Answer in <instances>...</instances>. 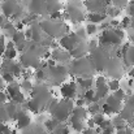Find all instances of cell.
Masks as SVG:
<instances>
[{
    "mask_svg": "<svg viewBox=\"0 0 134 134\" xmlns=\"http://www.w3.org/2000/svg\"><path fill=\"white\" fill-rule=\"evenodd\" d=\"M130 41H132V43L134 44V34H132V35H130Z\"/></svg>",
    "mask_w": 134,
    "mask_h": 134,
    "instance_id": "be15d7a7",
    "label": "cell"
},
{
    "mask_svg": "<svg viewBox=\"0 0 134 134\" xmlns=\"http://www.w3.org/2000/svg\"><path fill=\"white\" fill-rule=\"evenodd\" d=\"M105 104L109 107V109L112 111V113H119V112H120V109H121V102H120V100H117L113 95L107 96Z\"/></svg>",
    "mask_w": 134,
    "mask_h": 134,
    "instance_id": "e0dca14e",
    "label": "cell"
},
{
    "mask_svg": "<svg viewBox=\"0 0 134 134\" xmlns=\"http://www.w3.org/2000/svg\"><path fill=\"white\" fill-rule=\"evenodd\" d=\"M82 39H80L76 34H69V35H64L61 39H60V44L63 47V49L68 51V52H72L78 44H81Z\"/></svg>",
    "mask_w": 134,
    "mask_h": 134,
    "instance_id": "52a82bcc",
    "label": "cell"
},
{
    "mask_svg": "<svg viewBox=\"0 0 134 134\" xmlns=\"http://www.w3.org/2000/svg\"><path fill=\"white\" fill-rule=\"evenodd\" d=\"M12 42L14 43V46H18V44H21V43H24V42H26V38H25V35H24L22 31H16L12 35Z\"/></svg>",
    "mask_w": 134,
    "mask_h": 134,
    "instance_id": "d4e9b609",
    "label": "cell"
},
{
    "mask_svg": "<svg viewBox=\"0 0 134 134\" xmlns=\"http://www.w3.org/2000/svg\"><path fill=\"white\" fill-rule=\"evenodd\" d=\"M91 119H92V121H94V124H95V125H100V124L105 120L103 113H96V115H94Z\"/></svg>",
    "mask_w": 134,
    "mask_h": 134,
    "instance_id": "d590c367",
    "label": "cell"
},
{
    "mask_svg": "<svg viewBox=\"0 0 134 134\" xmlns=\"http://www.w3.org/2000/svg\"><path fill=\"white\" fill-rule=\"evenodd\" d=\"M30 12L33 14H44L47 12L46 0H30Z\"/></svg>",
    "mask_w": 134,
    "mask_h": 134,
    "instance_id": "7c38bea8",
    "label": "cell"
},
{
    "mask_svg": "<svg viewBox=\"0 0 134 134\" xmlns=\"http://www.w3.org/2000/svg\"><path fill=\"white\" fill-rule=\"evenodd\" d=\"M66 74H68V69L65 65H56L53 68H49V76L55 83H60L61 81H64Z\"/></svg>",
    "mask_w": 134,
    "mask_h": 134,
    "instance_id": "9c48e42d",
    "label": "cell"
},
{
    "mask_svg": "<svg viewBox=\"0 0 134 134\" xmlns=\"http://www.w3.org/2000/svg\"><path fill=\"white\" fill-rule=\"evenodd\" d=\"M122 38H124V31L122 30H120V29H111L109 27V30H104L103 31L99 43L103 46L120 44Z\"/></svg>",
    "mask_w": 134,
    "mask_h": 134,
    "instance_id": "3957f363",
    "label": "cell"
},
{
    "mask_svg": "<svg viewBox=\"0 0 134 134\" xmlns=\"http://www.w3.org/2000/svg\"><path fill=\"white\" fill-rule=\"evenodd\" d=\"M21 104H16L13 102H9V103H5V109H7V113L9 116L10 120H14V117L17 116V113L20 111H22V108L20 107Z\"/></svg>",
    "mask_w": 134,
    "mask_h": 134,
    "instance_id": "ac0fdd59",
    "label": "cell"
},
{
    "mask_svg": "<svg viewBox=\"0 0 134 134\" xmlns=\"http://www.w3.org/2000/svg\"><path fill=\"white\" fill-rule=\"evenodd\" d=\"M133 134H134V132H133Z\"/></svg>",
    "mask_w": 134,
    "mask_h": 134,
    "instance_id": "003e7915",
    "label": "cell"
},
{
    "mask_svg": "<svg viewBox=\"0 0 134 134\" xmlns=\"http://www.w3.org/2000/svg\"><path fill=\"white\" fill-rule=\"evenodd\" d=\"M59 124H60V121H57L56 119H53V117H52V119H48V120L46 121L44 126H46V129H48L49 132H52V130H53Z\"/></svg>",
    "mask_w": 134,
    "mask_h": 134,
    "instance_id": "4dcf8cb0",
    "label": "cell"
},
{
    "mask_svg": "<svg viewBox=\"0 0 134 134\" xmlns=\"http://www.w3.org/2000/svg\"><path fill=\"white\" fill-rule=\"evenodd\" d=\"M20 64L22 65V66H25V68H27V66H33V68H35V69H39L41 66V63H39V56H37L33 51H30V49H27V51H25L22 55H21V57H20Z\"/></svg>",
    "mask_w": 134,
    "mask_h": 134,
    "instance_id": "8992f818",
    "label": "cell"
},
{
    "mask_svg": "<svg viewBox=\"0 0 134 134\" xmlns=\"http://www.w3.org/2000/svg\"><path fill=\"white\" fill-rule=\"evenodd\" d=\"M0 69H1V56H0Z\"/></svg>",
    "mask_w": 134,
    "mask_h": 134,
    "instance_id": "e7e4bbea",
    "label": "cell"
},
{
    "mask_svg": "<svg viewBox=\"0 0 134 134\" xmlns=\"http://www.w3.org/2000/svg\"><path fill=\"white\" fill-rule=\"evenodd\" d=\"M33 83H31V81H22L21 83H20V89L21 91L24 92V94H27V92H31V90H33Z\"/></svg>",
    "mask_w": 134,
    "mask_h": 134,
    "instance_id": "4316f807",
    "label": "cell"
},
{
    "mask_svg": "<svg viewBox=\"0 0 134 134\" xmlns=\"http://www.w3.org/2000/svg\"><path fill=\"white\" fill-rule=\"evenodd\" d=\"M1 1H5V0H1Z\"/></svg>",
    "mask_w": 134,
    "mask_h": 134,
    "instance_id": "03108f58",
    "label": "cell"
},
{
    "mask_svg": "<svg viewBox=\"0 0 134 134\" xmlns=\"http://www.w3.org/2000/svg\"><path fill=\"white\" fill-rule=\"evenodd\" d=\"M111 1H112V3L115 4V7L119 8V9H120V8H124V7L128 4V0H111Z\"/></svg>",
    "mask_w": 134,
    "mask_h": 134,
    "instance_id": "b9f144b4",
    "label": "cell"
},
{
    "mask_svg": "<svg viewBox=\"0 0 134 134\" xmlns=\"http://www.w3.org/2000/svg\"><path fill=\"white\" fill-rule=\"evenodd\" d=\"M113 96H115L117 100H120V102H122L124 99H126V94H125V91H124V90H121V89L116 90V91H115V94H113Z\"/></svg>",
    "mask_w": 134,
    "mask_h": 134,
    "instance_id": "8d00e7d4",
    "label": "cell"
},
{
    "mask_svg": "<svg viewBox=\"0 0 134 134\" xmlns=\"http://www.w3.org/2000/svg\"><path fill=\"white\" fill-rule=\"evenodd\" d=\"M42 31H44L48 37H52V38H59L64 34L65 31V25L63 22H59L56 20H51V21H43L39 24Z\"/></svg>",
    "mask_w": 134,
    "mask_h": 134,
    "instance_id": "7a4b0ae2",
    "label": "cell"
},
{
    "mask_svg": "<svg viewBox=\"0 0 134 134\" xmlns=\"http://www.w3.org/2000/svg\"><path fill=\"white\" fill-rule=\"evenodd\" d=\"M61 95L64 99H72L77 95V83L76 82H68L61 86Z\"/></svg>",
    "mask_w": 134,
    "mask_h": 134,
    "instance_id": "4fadbf2b",
    "label": "cell"
},
{
    "mask_svg": "<svg viewBox=\"0 0 134 134\" xmlns=\"http://www.w3.org/2000/svg\"><path fill=\"white\" fill-rule=\"evenodd\" d=\"M129 76H130L132 78H134V65H133V68L129 70Z\"/></svg>",
    "mask_w": 134,
    "mask_h": 134,
    "instance_id": "91938a15",
    "label": "cell"
},
{
    "mask_svg": "<svg viewBox=\"0 0 134 134\" xmlns=\"http://www.w3.org/2000/svg\"><path fill=\"white\" fill-rule=\"evenodd\" d=\"M107 13H108V16H111V17H117V16L120 14V9L116 8V7H108V8H107Z\"/></svg>",
    "mask_w": 134,
    "mask_h": 134,
    "instance_id": "ab89813d",
    "label": "cell"
},
{
    "mask_svg": "<svg viewBox=\"0 0 134 134\" xmlns=\"http://www.w3.org/2000/svg\"><path fill=\"white\" fill-rule=\"evenodd\" d=\"M128 105H129L130 108H133L134 109V95L129 96V99H128Z\"/></svg>",
    "mask_w": 134,
    "mask_h": 134,
    "instance_id": "db71d44e",
    "label": "cell"
},
{
    "mask_svg": "<svg viewBox=\"0 0 134 134\" xmlns=\"http://www.w3.org/2000/svg\"><path fill=\"white\" fill-rule=\"evenodd\" d=\"M7 21H8V20H7V17H5V16H3V14H0V29H3V27H4V25L7 24Z\"/></svg>",
    "mask_w": 134,
    "mask_h": 134,
    "instance_id": "f5cc1de1",
    "label": "cell"
},
{
    "mask_svg": "<svg viewBox=\"0 0 134 134\" xmlns=\"http://www.w3.org/2000/svg\"><path fill=\"white\" fill-rule=\"evenodd\" d=\"M0 134H12V129L7 124H1L0 122Z\"/></svg>",
    "mask_w": 134,
    "mask_h": 134,
    "instance_id": "60d3db41",
    "label": "cell"
},
{
    "mask_svg": "<svg viewBox=\"0 0 134 134\" xmlns=\"http://www.w3.org/2000/svg\"><path fill=\"white\" fill-rule=\"evenodd\" d=\"M99 134H113V126H111V128H108L105 130H102Z\"/></svg>",
    "mask_w": 134,
    "mask_h": 134,
    "instance_id": "11a10c76",
    "label": "cell"
},
{
    "mask_svg": "<svg viewBox=\"0 0 134 134\" xmlns=\"http://www.w3.org/2000/svg\"><path fill=\"white\" fill-rule=\"evenodd\" d=\"M91 68H92V63L90 59L86 57H82V59H77L73 65H72V70L73 73L78 74V76H85L82 78H89L86 76H90V72H91ZM91 77V76H90Z\"/></svg>",
    "mask_w": 134,
    "mask_h": 134,
    "instance_id": "277c9868",
    "label": "cell"
},
{
    "mask_svg": "<svg viewBox=\"0 0 134 134\" xmlns=\"http://www.w3.org/2000/svg\"><path fill=\"white\" fill-rule=\"evenodd\" d=\"M21 91L20 89V83H17V82H12V83H8V86H7V94H8V96L10 98V96H13V95H16V94H18Z\"/></svg>",
    "mask_w": 134,
    "mask_h": 134,
    "instance_id": "603a6c76",
    "label": "cell"
},
{
    "mask_svg": "<svg viewBox=\"0 0 134 134\" xmlns=\"http://www.w3.org/2000/svg\"><path fill=\"white\" fill-rule=\"evenodd\" d=\"M87 18L91 24H98V22L104 21L107 18V14H104V13H90Z\"/></svg>",
    "mask_w": 134,
    "mask_h": 134,
    "instance_id": "7402d4cb",
    "label": "cell"
},
{
    "mask_svg": "<svg viewBox=\"0 0 134 134\" xmlns=\"http://www.w3.org/2000/svg\"><path fill=\"white\" fill-rule=\"evenodd\" d=\"M31 99H34V100H37L43 108H44V105H48L49 104V99H51V92H49V90L47 86L44 85H41V86H38V87H33L31 90Z\"/></svg>",
    "mask_w": 134,
    "mask_h": 134,
    "instance_id": "5b68a950",
    "label": "cell"
},
{
    "mask_svg": "<svg viewBox=\"0 0 134 134\" xmlns=\"http://www.w3.org/2000/svg\"><path fill=\"white\" fill-rule=\"evenodd\" d=\"M83 104H85L83 98H81V99H78V100H77V107H83Z\"/></svg>",
    "mask_w": 134,
    "mask_h": 134,
    "instance_id": "6f0895ef",
    "label": "cell"
},
{
    "mask_svg": "<svg viewBox=\"0 0 134 134\" xmlns=\"http://www.w3.org/2000/svg\"><path fill=\"white\" fill-rule=\"evenodd\" d=\"M1 80L4 81V83L7 82V83H12V82H14V77L10 74V73H8V72H1Z\"/></svg>",
    "mask_w": 134,
    "mask_h": 134,
    "instance_id": "e575fe53",
    "label": "cell"
},
{
    "mask_svg": "<svg viewBox=\"0 0 134 134\" xmlns=\"http://www.w3.org/2000/svg\"><path fill=\"white\" fill-rule=\"evenodd\" d=\"M8 99H9V96H8V94L3 90V91H0V105L1 104H5V103H8Z\"/></svg>",
    "mask_w": 134,
    "mask_h": 134,
    "instance_id": "ee69618b",
    "label": "cell"
},
{
    "mask_svg": "<svg viewBox=\"0 0 134 134\" xmlns=\"http://www.w3.org/2000/svg\"><path fill=\"white\" fill-rule=\"evenodd\" d=\"M95 85H96V87L103 86V85H107V83H105V77H104V76H99V77L96 78V81H95Z\"/></svg>",
    "mask_w": 134,
    "mask_h": 134,
    "instance_id": "bcb514c9",
    "label": "cell"
},
{
    "mask_svg": "<svg viewBox=\"0 0 134 134\" xmlns=\"http://www.w3.org/2000/svg\"><path fill=\"white\" fill-rule=\"evenodd\" d=\"M0 8H1L3 16H5V17H12L14 13L21 10L18 0H5V1L1 3Z\"/></svg>",
    "mask_w": 134,
    "mask_h": 134,
    "instance_id": "ba28073f",
    "label": "cell"
},
{
    "mask_svg": "<svg viewBox=\"0 0 134 134\" xmlns=\"http://www.w3.org/2000/svg\"><path fill=\"white\" fill-rule=\"evenodd\" d=\"M99 126V129L100 130H105V129H108V128H111L112 126V121H109V120H104L100 125H98Z\"/></svg>",
    "mask_w": 134,
    "mask_h": 134,
    "instance_id": "7bdbcfd3",
    "label": "cell"
},
{
    "mask_svg": "<svg viewBox=\"0 0 134 134\" xmlns=\"http://www.w3.org/2000/svg\"><path fill=\"white\" fill-rule=\"evenodd\" d=\"M85 31H86L87 35H92V34H95V33L98 31V27H96L95 24H89V25L85 27Z\"/></svg>",
    "mask_w": 134,
    "mask_h": 134,
    "instance_id": "f35d334b",
    "label": "cell"
},
{
    "mask_svg": "<svg viewBox=\"0 0 134 134\" xmlns=\"http://www.w3.org/2000/svg\"><path fill=\"white\" fill-rule=\"evenodd\" d=\"M9 116L7 113V109H5V104H1L0 105V122L1 124H7L9 121Z\"/></svg>",
    "mask_w": 134,
    "mask_h": 134,
    "instance_id": "f546056e",
    "label": "cell"
},
{
    "mask_svg": "<svg viewBox=\"0 0 134 134\" xmlns=\"http://www.w3.org/2000/svg\"><path fill=\"white\" fill-rule=\"evenodd\" d=\"M122 57H124V63H125L126 66L134 65V46H132V47L125 46V47H124Z\"/></svg>",
    "mask_w": 134,
    "mask_h": 134,
    "instance_id": "2e32d148",
    "label": "cell"
},
{
    "mask_svg": "<svg viewBox=\"0 0 134 134\" xmlns=\"http://www.w3.org/2000/svg\"><path fill=\"white\" fill-rule=\"evenodd\" d=\"M25 134H43V130H42L39 126H34V129H33V130H29V132L26 130Z\"/></svg>",
    "mask_w": 134,
    "mask_h": 134,
    "instance_id": "7dc6e473",
    "label": "cell"
},
{
    "mask_svg": "<svg viewBox=\"0 0 134 134\" xmlns=\"http://www.w3.org/2000/svg\"><path fill=\"white\" fill-rule=\"evenodd\" d=\"M63 17V13L60 10H56V12H52L51 13V20H59Z\"/></svg>",
    "mask_w": 134,
    "mask_h": 134,
    "instance_id": "c3c4849f",
    "label": "cell"
},
{
    "mask_svg": "<svg viewBox=\"0 0 134 134\" xmlns=\"http://www.w3.org/2000/svg\"><path fill=\"white\" fill-rule=\"evenodd\" d=\"M120 24H121L122 27H128V26L130 25V18H129V17H125V18L122 20V22H120Z\"/></svg>",
    "mask_w": 134,
    "mask_h": 134,
    "instance_id": "f907efd6",
    "label": "cell"
},
{
    "mask_svg": "<svg viewBox=\"0 0 134 134\" xmlns=\"http://www.w3.org/2000/svg\"><path fill=\"white\" fill-rule=\"evenodd\" d=\"M4 51H5V37L0 35V56H3Z\"/></svg>",
    "mask_w": 134,
    "mask_h": 134,
    "instance_id": "f6af8a7d",
    "label": "cell"
},
{
    "mask_svg": "<svg viewBox=\"0 0 134 134\" xmlns=\"http://www.w3.org/2000/svg\"><path fill=\"white\" fill-rule=\"evenodd\" d=\"M133 116H134V109L130 108L129 105L121 108L120 112H119V117L122 121H130V120H133Z\"/></svg>",
    "mask_w": 134,
    "mask_h": 134,
    "instance_id": "ffe728a7",
    "label": "cell"
},
{
    "mask_svg": "<svg viewBox=\"0 0 134 134\" xmlns=\"http://www.w3.org/2000/svg\"><path fill=\"white\" fill-rule=\"evenodd\" d=\"M102 111H103V113H104V115H112V111L109 109V107H108L105 103L102 105Z\"/></svg>",
    "mask_w": 134,
    "mask_h": 134,
    "instance_id": "681fc988",
    "label": "cell"
},
{
    "mask_svg": "<svg viewBox=\"0 0 134 134\" xmlns=\"http://www.w3.org/2000/svg\"><path fill=\"white\" fill-rule=\"evenodd\" d=\"M107 86H108V90L109 91H116V90L120 89V82H119V80H111L108 83H107Z\"/></svg>",
    "mask_w": 134,
    "mask_h": 134,
    "instance_id": "836d02e7",
    "label": "cell"
},
{
    "mask_svg": "<svg viewBox=\"0 0 134 134\" xmlns=\"http://www.w3.org/2000/svg\"><path fill=\"white\" fill-rule=\"evenodd\" d=\"M85 5L87 7V9H90V13H100L105 4L103 0H86Z\"/></svg>",
    "mask_w": 134,
    "mask_h": 134,
    "instance_id": "9a60e30c",
    "label": "cell"
},
{
    "mask_svg": "<svg viewBox=\"0 0 134 134\" xmlns=\"http://www.w3.org/2000/svg\"><path fill=\"white\" fill-rule=\"evenodd\" d=\"M46 65H47L48 68H53V66H56V61H55V60H52V59H47Z\"/></svg>",
    "mask_w": 134,
    "mask_h": 134,
    "instance_id": "816d5d0a",
    "label": "cell"
},
{
    "mask_svg": "<svg viewBox=\"0 0 134 134\" xmlns=\"http://www.w3.org/2000/svg\"><path fill=\"white\" fill-rule=\"evenodd\" d=\"M4 90V81L1 80V77H0V91H3Z\"/></svg>",
    "mask_w": 134,
    "mask_h": 134,
    "instance_id": "680465c9",
    "label": "cell"
},
{
    "mask_svg": "<svg viewBox=\"0 0 134 134\" xmlns=\"http://www.w3.org/2000/svg\"><path fill=\"white\" fill-rule=\"evenodd\" d=\"M82 98H83V100H85V103H86V104L92 103V102H94V98H95V90H91V89L86 90Z\"/></svg>",
    "mask_w": 134,
    "mask_h": 134,
    "instance_id": "83f0119b",
    "label": "cell"
},
{
    "mask_svg": "<svg viewBox=\"0 0 134 134\" xmlns=\"http://www.w3.org/2000/svg\"><path fill=\"white\" fill-rule=\"evenodd\" d=\"M130 26H132V27L134 29V17L132 18V20H130Z\"/></svg>",
    "mask_w": 134,
    "mask_h": 134,
    "instance_id": "6125c7cd",
    "label": "cell"
},
{
    "mask_svg": "<svg viewBox=\"0 0 134 134\" xmlns=\"http://www.w3.org/2000/svg\"><path fill=\"white\" fill-rule=\"evenodd\" d=\"M52 134H69V128L66 126V125H64V124H59L52 132Z\"/></svg>",
    "mask_w": 134,
    "mask_h": 134,
    "instance_id": "f1b7e54d",
    "label": "cell"
},
{
    "mask_svg": "<svg viewBox=\"0 0 134 134\" xmlns=\"http://www.w3.org/2000/svg\"><path fill=\"white\" fill-rule=\"evenodd\" d=\"M34 77H35V80H37V81H43V80L46 78L44 69H42V68L37 69V72L34 73Z\"/></svg>",
    "mask_w": 134,
    "mask_h": 134,
    "instance_id": "74e56055",
    "label": "cell"
},
{
    "mask_svg": "<svg viewBox=\"0 0 134 134\" xmlns=\"http://www.w3.org/2000/svg\"><path fill=\"white\" fill-rule=\"evenodd\" d=\"M3 57L7 59V60H14L17 57V49L16 48H5Z\"/></svg>",
    "mask_w": 134,
    "mask_h": 134,
    "instance_id": "484cf974",
    "label": "cell"
},
{
    "mask_svg": "<svg viewBox=\"0 0 134 134\" xmlns=\"http://www.w3.org/2000/svg\"><path fill=\"white\" fill-rule=\"evenodd\" d=\"M125 134H133L132 129H129V128H125Z\"/></svg>",
    "mask_w": 134,
    "mask_h": 134,
    "instance_id": "94428289",
    "label": "cell"
},
{
    "mask_svg": "<svg viewBox=\"0 0 134 134\" xmlns=\"http://www.w3.org/2000/svg\"><path fill=\"white\" fill-rule=\"evenodd\" d=\"M72 120H80V121H83L85 119H86V116H87V111H86V108H83V107H74L73 109H72Z\"/></svg>",
    "mask_w": 134,
    "mask_h": 134,
    "instance_id": "d6986e66",
    "label": "cell"
},
{
    "mask_svg": "<svg viewBox=\"0 0 134 134\" xmlns=\"http://www.w3.org/2000/svg\"><path fill=\"white\" fill-rule=\"evenodd\" d=\"M68 14V18L74 21V22H78V21H82L83 20V13L82 10L80 9L78 5H74V4H70L68 7V10L65 12Z\"/></svg>",
    "mask_w": 134,
    "mask_h": 134,
    "instance_id": "30bf717a",
    "label": "cell"
},
{
    "mask_svg": "<svg viewBox=\"0 0 134 134\" xmlns=\"http://www.w3.org/2000/svg\"><path fill=\"white\" fill-rule=\"evenodd\" d=\"M14 121H16V128H17V129H25V128H27V126L30 125V122H31L29 115H27L24 109L17 113V116L14 117Z\"/></svg>",
    "mask_w": 134,
    "mask_h": 134,
    "instance_id": "8fae6325",
    "label": "cell"
},
{
    "mask_svg": "<svg viewBox=\"0 0 134 134\" xmlns=\"http://www.w3.org/2000/svg\"><path fill=\"white\" fill-rule=\"evenodd\" d=\"M26 105H27V109H30L33 113H39V112L43 109V107H42L37 100H34V99H30Z\"/></svg>",
    "mask_w": 134,
    "mask_h": 134,
    "instance_id": "44dd1931",
    "label": "cell"
},
{
    "mask_svg": "<svg viewBox=\"0 0 134 134\" xmlns=\"http://www.w3.org/2000/svg\"><path fill=\"white\" fill-rule=\"evenodd\" d=\"M86 111H87V113L94 116V115H96V113H100V105H99L98 103H90V107Z\"/></svg>",
    "mask_w": 134,
    "mask_h": 134,
    "instance_id": "d6a6232c",
    "label": "cell"
},
{
    "mask_svg": "<svg viewBox=\"0 0 134 134\" xmlns=\"http://www.w3.org/2000/svg\"><path fill=\"white\" fill-rule=\"evenodd\" d=\"M49 107V112L52 115L53 119H56L57 121L63 122L65 121L69 115L72 113L73 109V103L70 99H63L60 102H52V104H48Z\"/></svg>",
    "mask_w": 134,
    "mask_h": 134,
    "instance_id": "6da1fadb",
    "label": "cell"
},
{
    "mask_svg": "<svg viewBox=\"0 0 134 134\" xmlns=\"http://www.w3.org/2000/svg\"><path fill=\"white\" fill-rule=\"evenodd\" d=\"M87 126H89V129H94V126H95V124H94V121H92V119H90V120H87Z\"/></svg>",
    "mask_w": 134,
    "mask_h": 134,
    "instance_id": "9f6ffc18",
    "label": "cell"
},
{
    "mask_svg": "<svg viewBox=\"0 0 134 134\" xmlns=\"http://www.w3.org/2000/svg\"><path fill=\"white\" fill-rule=\"evenodd\" d=\"M92 78L89 77V78H82V77H80V78H77V83L82 87V89L85 90H90L91 89V86H92Z\"/></svg>",
    "mask_w": 134,
    "mask_h": 134,
    "instance_id": "cb8c5ba5",
    "label": "cell"
},
{
    "mask_svg": "<svg viewBox=\"0 0 134 134\" xmlns=\"http://www.w3.org/2000/svg\"><path fill=\"white\" fill-rule=\"evenodd\" d=\"M70 124H72V128H73L76 132H82L83 128H85L83 121H80V120H72V119H70Z\"/></svg>",
    "mask_w": 134,
    "mask_h": 134,
    "instance_id": "1f68e13d",
    "label": "cell"
},
{
    "mask_svg": "<svg viewBox=\"0 0 134 134\" xmlns=\"http://www.w3.org/2000/svg\"><path fill=\"white\" fill-rule=\"evenodd\" d=\"M51 57H52V60H55V61L64 63V61H68V60L70 59V55H69V52L65 51V49L55 48V49L51 52Z\"/></svg>",
    "mask_w": 134,
    "mask_h": 134,
    "instance_id": "5bb4252c",
    "label": "cell"
}]
</instances>
